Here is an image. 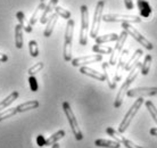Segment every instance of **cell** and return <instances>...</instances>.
Wrapping results in <instances>:
<instances>
[{
  "instance_id": "6da1fadb",
  "label": "cell",
  "mask_w": 157,
  "mask_h": 148,
  "mask_svg": "<svg viewBox=\"0 0 157 148\" xmlns=\"http://www.w3.org/2000/svg\"><path fill=\"white\" fill-rule=\"evenodd\" d=\"M141 64L142 63L137 62L136 63V65L130 70V73H129V75H128V78L125 79V81L123 82V84L121 86L117 95H116V98H115V101H114L115 108L121 107V105L123 104L124 97L126 96V92L129 91V88H130V86H131V83L137 79L138 74H139V68H141Z\"/></svg>"
},
{
  "instance_id": "7a4b0ae2",
  "label": "cell",
  "mask_w": 157,
  "mask_h": 148,
  "mask_svg": "<svg viewBox=\"0 0 157 148\" xmlns=\"http://www.w3.org/2000/svg\"><path fill=\"white\" fill-rule=\"evenodd\" d=\"M73 33H74V21L70 18L67 21L66 30H65V38H64L63 56L65 62L72 60V42H73Z\"/></svg>"
},
{
  "instance_id": "3957f363",
  "label": "cell",
  "mask_w": 157,
  "mask_h": 148,
  "mask_svg": "<svg viewBox=\"0 0 157 148\" xmlns=\"http://www.w3.org/2000/svg\"><path fill=\"white\" fill-rule=\"evenodd\" d=\"M144 98L142 97H138V99L133 103V105L130 107V109L128 111V113L125 114V116H124V119L121 121V123H120V125H118V132H125L126 129L130 127V123L132 122V120H133V117L137 115V113L139 112V109H140V107H141V105L144 104Z\"/></svg>"
},
{
  "instance_id": "277c9868",
  "label": "cell",
  "mask_w": 157,
  "mask_h": 148,
  "mask_svg": "<svg viewBox=\"0 0 157 148\" xmlns=\"http://www.w3.org/2000/svg\"><path fill=\"white\" fill-rule=\"evenodd\" d=\"M63 111L65 115H66V119L68 123H70V127L72 129V132L74 134L75 139L76 140H82L83 139V133L81 131V129L78 127V120H76V117H75L74 113H73V111L71 108V105L67 103V101H64L63 103Z\"/></svg>"
},
{
  "instance_id": "5b68a950",
  "label": "cell",
  "mask_w": 157,
  "mask_h": 148,
  "mask_svg": "<svg viewBox=\"0 0 157 148\" xmlns=\"http://www.w3.org/2000/svg\"><path fill=\"white\" fill-rule=\"evenodd\" d=\"M81 29H80V39L78 42L81 46L88 43V30H89V10L86 5H82L81 8Z\"/></svg>"
},
{
  "instance_id": "8992f818",
  "label": "cell",
  "mask_w": 157,
  "mask_h": 148,
  "mask_svg": "<svg viewBox=\"0 0 157 148\" xmlns=\"http://www.w3.org/2000/svg\"><path fill=\"white\" fill-rule=\"evenodd\" d=\"M104 6H105V1L104 0H99L98 2H97V5H96V9H94V20H92V25H91V30H90V37L92 39H96L98 37L100 23H101V20H102Z\"/></svg>"
},
{
  "instance_id": "52a82bcc",
  "label": "cell",
  "mask_w": 157,
  "mask_h": 148,
  "mask_svg": "<svg viewBox=\"0 0 157 148\" xmlns=\"http://www.w3.org/2000/svg\"><path fill=\"white\" fill-rule=\"evenodd\" d=\"M122 27H123V30H124V31L128 32V34L131 35L134 40H137L138 42L140 43L141 46H144L147 50H151V49L154 48L153 43L150 42L148 39H146L145 37H144L140 32L138 31L136 27L131 25V23H122Z\"/></svg>"
},
{
  "instance_id": "ba28073f",
  "label": "cell",
  "mask_w": 157,
  "mask_h": 148,
  "mask_svg": "<svg viewBox=\"0 0 157 148\" xmlns=\"http://www.w3.org/2000/svg\"><path fill=\"white\" fill-rule=\"evenodd\" d=\"M128 32L126 31H123L121 32V34L118 35L117 40H116V45H115V47L113 48V50L110 53V59H109V65L110 66H114L116 65V63H117V59L120 58V56H121V53L123 50V47H124V43H125L126 39H128Z\"/></svg>"
},
{
  "instance_id": "9c48e42d",
  "label": "cell",
  "mask_w": 157,
  "mask_h": 148,
  "mask_svg": "<svg viewBox=\"0 0 157 148\" xmlns=\"http://www.w3.org/2000/svg\"><path fill=\"white\" fill-rule=\"evenodd\" d=\"M105 22H120V23H140L141 18L138 15H124V14H106L102 15Z\"/></svg>"
},
{
  "instance_id": "30bf717a",
  "label": "cell",
  "mask_w": 157,
  "mask_h": 148,
  "mask_svg": "<svg viewBox=\"0 0 157 148\" xmlns=\"http://www.w3.org/2000/svg\"><path fill=\"white\" fill-rule=\"evenodd\" d=\"M126 96L133 97H145V96H157V87H138L129 89Z\"/></svg>"
},
{
  "instance_id": "8fae6325",
  "label": "cell",
  "mask_w": 157,
  "mask_h": 148,
  "mask_svg": "<svg viewBox=\"0 0 157 148\" xmlns=\"http://www.w3.org/2000/svg\"><path fill=\"white\" fill-rule=\"evenodd\" d=\"M102 59V55H86L82 57H78V58L72 59V65L74 67L78 66H86V64H92V63L100 62Z\"/></svg>"
},
{
  "instance_id": "7c38bea8",
  "label": "cell",
  "mask_w": 157,
  "mask_h": 148,
  "mask_svg": "<svg viewBox=\"0 0 157 148\" xmlns=\"http://www.w3.org/2000/svg\"><path fill=\"white\" fill-rule=\"evenodd\" d=\"M128 56H129V49H123L121 53V56L118 58V62L116 63V71H115V80L116 82L120 81L122 78V71L124 70V66L128 60Z\"/></svg>"
},
{
  "instance_id": "4fadbf2b",
  "label": "cell",
  "mask_w": 157,
  "mask_h": 148,
  "mask_svg": "<svg viewBox=\"0 0 157 148\" xmlns=\"http://www.w3.org/2000/svg\"><path fill=\"white\" fill-rule=\"evenodd\" d=\"M101 67L104 75H105V79H106L107 83H108V87L110 89H115L116 88V81H115V78H113V72H112L109 63H102Z\"/></svg>"
},
{
  "instance_id": "5bb4252c",
  "label": "cell",
  "mask_w": 157,
  "mask_h": 148,
  "mask_svg": "<svg viewBox=\"0 0 157 148\" xmlns=\"http://www.w3.org/2000/svg\"><path fill=\"white\" fill-rule=\"evenodd\" d=\"M57 4H58V0H50V1L48 2V5L44 7L42 14L40 16V22H41V24L47 23L48 20H49V16L52 14V12H54L55 7L57 6Z\"/></svg>"
},
{
  "instance_id": "9a60e30c",
  "label": "cell",
  "mask_w": 157,
  "mask_h": 148,
  "mask_svg": "<svg viewBox=\"0 0 157 148\" xmlns=\"http://www.w3.org/2000/svg\"><path fill=\"white\" fill-rule=\"evenodd\" d=\"M137 5H138V10L140 13L141 17L144 18H149L151 13H153V9L150 7V5L148 4V1L146 0H137Z\"/></svg>"
},
{
  "instance_id": "2e32d148",
  "label": "cell",
  "mask_w": 157,
  "mask_h": 148,
  "mask_svg": "<svg viewBox=\"0 0 157 148\" xmlns=\"http://www.w3.org/2000/svg\"><path fill=\"white\" fill-rule=\"evenodd\" d=\"M80 73L84 74L86 76H90V78H94L98 81H105V75L104 73H99L98 71L94 70V68H90L88 66H80Z\"/></svg>"
},
{
  "instance_id": "e0dca14e",
  "label": "cell",
  "mask_w": 157,
  "mask_h": 148,
  "mask_svg": "<svg viewBox=\"0 0 157 148\" xmlns=\"http://www.w3.org/2000/svg\"><path fill=\"white\" fill-rule=\"evenodd\" d=\"M57 20H58V15L56 13H52L50 16H49V20L46 24V27H44V31H43V35L46 38H49L54 31V27H55L56 23H57Z\"/></svg>"
},
{
  "instance_id": "ac0fdd59",
  "label": "cell",
  "mask_w": 157,
  "mask_h": 148,
  "mask_svg": "<svg viewBox=\"0 0 157 148\" xmlns=\"http://www.w3.org/2000/svg\"><path fill=\"white\" fill-rule=\"evenodd\" d=\"M142 55H144V51H142L141 49H137V50L134 51V54L126 60V64H125V66H124V71L130 72V70L136 65V63L139 60V58L141 57Z\"/></svg>"
},
{
  "instance_id": "d6986e66",
  "label": "cell",
  "mask_w": 157,
  "mask_h": 148,
  "mask_svg": "<svg viewBox=\"0 0 157 148\" xmlns=\"http://www.w3.org/2000/svg\"><path fill=\"white\" fill-rule=\"evenodd\" d=\"M94 145L97 147L104 148H120L121 144L116 140H107V139H97L94 141Z\"/></svg>"
},
{
  "instance_id": "ffe728a7",
  "label": "cell",
  "mask_w": 157,
  "mask_h": 148,
  "mask_svg": "<svg viewBox=\"0 0 157 148\" xmlns=\"http://www.w3.org/2000/svg\"><path fill=\"white\" fill-rule=\"evenodd\" d=\"M18 96H20V94H18V91H13L10 95H8L7 97L5 98L2 101H0V112L1 111H4V109H6L8 107V106L10 105L12 103H14V101L18 98Z\"/></svg>"
},
{
  "instance_id": "44dd1931",
  "label": "cell",
  "mask_w": 157,
  "mask_h": 148,
  "mask_svg": "<svg viewBox=\"0 0 157 148\" xmlns=\"http://www.w3.org/2000/svg\"><path fill=\"white\" fill-rule=\"evenodd\" d=\"M15 47L17 49L23 48V26L21 24L15 26Z\"/></svg>"
},
{
  "instance_id": "7402d4cb",
  "label": "cell",
  "mask_w": 157,
  "mask_h": 148,
  "mask_svg": "<svg viewBox=\"0 0 157 148\" xmlns=\"http://www.w3.org/2000/svg\"><path fill=\"white\" fill-rule=\"evenodd\" d=\"M38 107H39V101L38 100H29L26 103H23V104L17 106V112L23 113V112L30 111V109H36Z\"/></svg>"
},
{
  "instance_id": "603a6c76",
  "label": "cell",
  "mask_w": 157,
  "mask_h": 148,
  "mask_svg": "<svg viewBox=\"0 0 157 148\" xmlns=\"http://www.w3.org/2000/svg\"><path fill=\"white\" fill-rule=\"evenodd\" d=\"M118 38V35L116 33H108V34H104V35H98L96 38V43L97 45H102V43L106 42H112V41H116Z\"/></svg>"
},
{
  "instance_id": "cb8c5ba5",
  "label": "cell",
  "mask_w": 157,
  "mask_h": 148,
  "mask_svg": "<svg viewBox=\"0 0 157 148\" xmlns=\"http://www.w3.org/2000/svg\"><path fill=\"white\" fill-rule=\"evenodd\" d=\"M64 137H65V131H64V130H58L57 132H55L54 134H51L48 139H46L44 146H52V145L56 144L58 140L63 139Z\"/></svg>"
},
{
  "instance_id": "d4e9b609",
  "label": "cell",
  "mask_w": 157,
  "mask_h": 148,
  "mask_svg": "<svg viewBox=\"0 0 157 148\" xmlns=\"http://www.w3.org/2000/svg\"><path fill=\"white\" fill-rule=\"evenodd\" d=\"M46 6H47V5H46V2H44V0H41V1H40V4H39V6L36 7V12L33 13V15L31 16V18H30V21H29V23L31 24L32 26L36 23L38 18H40L39 15L41 14V12H43V9H44V7H46Z\"/></svg>"
},
{
  "instance_id": "484cf974",
  "label": "cell",
  "mask_w": 157,
  "mask_h": 148,
  "mask_svg": "<svg viewBox=\"0 0 157 148\" xmlns=\"http://www.w3.org/2000/svg\"><path fill=\"white\" fill-rule=\"evenodd\" d=\"M151 60H153L151 55H146L145 60H144V63L141 64V74L142 75H147V74L149 73Z\"/></svg>"
},
{
  "instance_id": "4316f807",
  "label": "cell",
  "mask_w": 157,
  "mask_h": 148,
  "mask_svg": "<svg viewBox=\"0 0 157 148\" xmlns=\"http://www.w3.org/2000/svg\"><path fill=\"white\" fill-rule=\"evenodd\" d=\"M18 113L17 112V107H12V108H6L4 111H1L0 112V122L6 120V119H9V117L14 116L16 114Z\"/></svg>"
},
{
  "instance_id": "83f0119b",
  "label": "cell",
  "mask_w": 157,
  "mask_h": 148,
  "mask_svg": "<svg viewBox=\"0 0 157 148\" xmlns=\"http://www.w3.org/2000/svg\"><path fill=\"white\" fill-rule=\"evenodd\" d=\"M112 47H108V46H101V45H94L92 47V51L96 53V54H100V55H109L112 53Z\"/></svg>"
},
{
  "instance_id": "f1b7e54d",
  "label": "cell",
  "mask_w": 157,
  "mask_h": 148,
  "mask_svg": "<svg viewBox=\"0 0 157 148\" xmlns=\"http://www.w3.org/2000/svg\"><path fill=\"white\" fill-rule=\"evenodd\" d=\"M145 104H146L147 109H148V112H149V114L151 115V117H153L154 122L157 124V108L155 107L154 103L151 100H146Z\"/></svg>"
},
{
  "instance_id": "f546056e",
  "label": "cell",
  "mask_w": 157,
  "mask_h": 148,
  "mask_svg": "<svg viewBox=\"0 0 157 148\" xmlns=\"http://www.w3.org/2000/svg\"><path fill=\"white\" fill-rule=\"evenodd\" d=\"M29 51L32 57H38L39 56V47H38V42L36 40H31L29 42Z\"/></svg>"
},
{
  "instance_id": "4dcf8cb0",
  "label": "cell",
  "mask_w": 157,
  "mask_h": 148,
  "mask_svg": "<svg viewBox=\"0 0 157 148\" xmlns=\"http://www.w3.org/2000/svg\"><path fill=\"white\" fill-rule=\"evenodd\" d=\"M55 13L58 16L63 17V18H65V20H67V21L71 18V12H68L67 9H64L63 7L56 6V7H55Z\"/></svg>"
},
{
  "instance_id": "1f68e13d",
  "label": "cell",
  "mask_w": 157,
  "mask_h": 148,
  "mask_svg": "<svg viewBox=\"0 0 157 148\" xmlns=\"http://www.w3.org/2000/svg\"><path fill=\"white\" fill-rule=\"evenodd\" d=\"M106 132L109 134L110 137H113L115 140L118 141L120 144H121L122 139H123V136H122L121 132H118V131H116V130H114L113 128H110V127H108V128L106 129Z\"/></svg>"
},
{
  "instance_id": "d6a6232c",
  "label": "cell",
  "mask_w": 157,
  "mask_h": 148,
  "mask_svg": "<svg viewBox=\"0 0 157 148\" xmlns=\"http://www.w3.org/2000/svg\"><path fill=\"white\" fill-rule=\"evenodd\" d=\"M42 68H43V63L39 62V63H36V65H33V66L30 67L28 71V73H29V75H36V74L39 73Z\"/></svg>"
},
{
  "instance_id": "836d02e7",
  "label": "cell",
  "mask_w": 157,
  "mask_h": 148,
  "mask_svg": "<svg viewBox=\"0 0 157 148\" xmlns=\"http://www.w3.org/2000/svg\"><path fill=\"white\" fill-rule=\"evenodd\" d=\"M29 84H30V88H31V91L33 92H36L38 89H39V86H38V81L34 75H30L29 76Z\"/></svg>"
},
{
  "instance_id": "e575fe53",
  "label": "cell",
  "mask_w": 157,
  "mask_h": 148,
  "mask_svg": "<svg viewBox=\"0 0 157 148\" xmlns=\"http://www.w3.org/2000/svg\"><path fill=\"white\" fill-rule=\"evenodd\" d=\"M121 144H123V146H125L126 148H142L141 146L134 144L133 141L129 140V139H126V138H124V137H123V139H122Z\"/></svg>"
},
{
  "instance_id": "d590c367",
  "label": "cell",
  "mask_w": 157,
  "mask_h": 148,
  "mask_svg": "<svg viewBox=\"0 0 157 148\" xmlns=\"http://www.w3.org/2000/svg\"><path fill=\"white\" fill-rule=\"evenodd\" d=\"M16 18H17V21H18V24H21L23 27L26 25V24H25V15H24L23 12L16 13Z\"/></svg>"
},
{
  "instance_id": "8d00e7d4",
  "label": "cell",
  "mask_w": 157,
  "mask_h": 148,
  "mask_svg": "<svg viewBox=\"0 0 157 148\" xmlns=\"http://www.w3.org/2000/svg\"><path fill=\"white\" fill-rule=\"evenodd\" d=\"M124 5H125V8L126 9H129V10H131V9H133V1L132 0H124Z\"/></svg>"
},
{
  "instance_id": "74e56055",
  "label": "cell",
  "mask_w": 157,
  "mask_h": 148,
  "mask_svg": "<svg viewBox=\"0 0 157 148\" xmlns=\"http://www.w3.org/2000/svg\"><path fill=\"white\" fill-rule=\"evenodd\" d=\"M36 142H38V145H39L40 147H43L44 146V142H46V139L43 138V136H38V138H36Z\"/></svg>"
},
{
  "instance_id": "f35d334b",
  "label": "cell",
  "mask_w": 157,
  "mask_h": 148,
  "mask_svg": "<svg viewBox=\"0 0 157 148\" xmlns=\"http://www.w3.org/2000/svg\"><path fill=\"white\" fill-rule=\"evenodd\" d=\"M23 30L25 32H28V33H31L32 32V25L30 23H26V25L23 27Z\"/></svg>"
},
{
  "instance_id": "ab89813d",
  "label": "cell",
  "mask_w": 157,
  "mask_h": 148,
  "mask_svg": "<svg viewBox=\"0 0 157 148\" xmlns=\"http://www.w3.org/2000/svg\"><path fill=\"white\" fill-rule=\"evenodd\" d=\"M8 60V56L7 55L2 54V53H0V63H4V62H7Z\"/></svg>"
},
{
  "instance_id": "60d3db41",
  "label": "cell",
  "mask_w": 157,
  "mask_h": 148,
  "mask_svg": "<svg viewBox=\"0 0 157 148\" xmlns=\"http://www.w3.org/2000/svg\"><path fill=\"white\" fill-rule=\"evenodd\" d=\"M149 132H150V134H151V136L157 137V128H151Z\"/></svg>"
},
{
  "instance_id": "b9f144b4",
  "label": "cell",
  "mask_w": 157,
  "mask_h": 148,
  "mask_svg": "<svg viewBox=\"0 0 157 148\" xmlns=\"http://www.w3.org/2000/svg\"><path fill=\"white\" fill-rule=\"evenodd\" d=\"M51 148H59V145L56 142V144H54L52 146H51Z\"/></svg>"
}]
</instances>
